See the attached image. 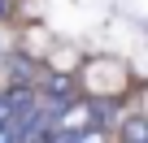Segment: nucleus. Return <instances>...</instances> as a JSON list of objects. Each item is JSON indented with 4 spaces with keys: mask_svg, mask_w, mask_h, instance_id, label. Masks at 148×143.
<instances>
[{
    "mask_svg": "<svg viewBox=\"0 0 148 143\" xmlns=\"http://www.w3.org/2000/svg\"><path fill=\"white\" fill-rule=\"evenodd\" d=\"M39 100L61 117L65 108H74L79 104V91H74V78H65V74H52V78H44L39 83Z\"/></svg>",
    "mask_w": 148,
    "mask_h": 143,
    "instance_id": "f257e3e1",
    "label": "nucleus"
},
{
    "mask_svg": "<svg viewBox=\"0 0 148 143\" xmlns=\"http://www.w3.org/2000/svg\"><path fill=\"white\" fill-rule=\"evenodd\" d=\"M118 134H122V143H148V117H122Z\"/></svg>",
    "mask_w": 148,
    "mask_h": 143,
    "instance_id": "f03ea898",
    "label": "nucleus"
},
{
    "mask_svg": "<svg viewBox=\"0 0 148 143\" xmlns=\"http://www.w3.org/2000/svg\"><path fill=\"white\" fill-rule=\"evenodd\" d=\"M0 143H18V121H0Z\"/></svg>",
    "mask_w": 148,
    "mask_h": 143,
    "instance_id": "7ed1b4c3",
    "label": "nucleus"
},
{
    "mask_svg": "<svg viewBox=\"0 0 148 143\" xmlns=\"http://www.w3.org/2000/svg\"><path fill=\"white\" fill-rule=\"evenodd\" d=\"M9 18V0H0V22H5Z\"/></svg>",
    "mask_w": 148,
    "mask_h": 143,
    "instance_id": "20e7f679",
    "label": "nucleus"
}]
</instances>
